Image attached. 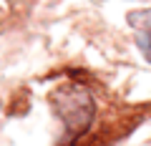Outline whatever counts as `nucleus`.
Returning a JSON list of instances; mask_svg holds the SVG:
<instances>
[{
	"mask_svg": "<svg viewBox=\"0 0 151 146\" xmlns=\"http://www.w3.org/2000/svg\"><path fill=\"white\" fill-rule=\"evenodd\" d=\"M53 106L63 119L65 129L73 134H81L93 121V98L81 88H65L53 96Z\"/></svg>",
	"mask_w": 151,
	"mask_h": 146,
	"instance_id": "f257e3e1",
	"label": "nucleus"
},
{
	"mask_svg": "<svg viewBox=\"0 0 151 146\" xmlns=\"http://www.w3.org/2000/svg\"><path fill=\"white\" fill-rule=\"evenodd\" d=\"M129 25L134 28V38L144 58L151 63V8L129 13Z\"/></svg>",
	"mask_w": 151,
	"mask_h": 146,
	"instance_id": "f03ea898",
	"label": "nucleus"
}]
</instances>
